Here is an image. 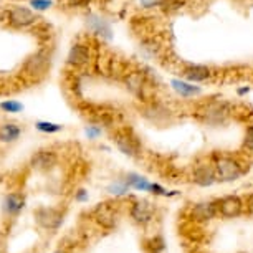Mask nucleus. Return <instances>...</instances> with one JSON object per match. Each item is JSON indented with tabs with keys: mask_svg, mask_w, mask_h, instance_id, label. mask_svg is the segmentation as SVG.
Masks as SVG:
<instances>
[{
	"mask_svg": "<svg viewBox=\"0 0 253 253\" xmlns=\"http://www.w3.org/2000/svg\"><path fill=\"white\" fill-rule=\"evenodd\" d=\"M232 113H233L232 103H228L222 98H210L199 103V106L194 111V116L199 123L205 124V126L215 127V126H223L230 119Z\"/></svg>",
	"mask_w": 253,
	"mask_h": 253,
	"instance_id": "nucleus-1",
	"label": "nucleus"
},
{
	"mask_svg": "<svg viewBox=\"0 0 253 253\" xmlns=\"http://www.w3.org/2000/svg\"><path fill=\"white\" fill-rule=\"evenodd\" d=\"M212 164L215 169L217 182H235L245 174V167L242 162L228 154H215Z\"/></svg>",
	"mask_w": 253,
	"mask_h": 253,
	"instance_id": "nucleus-2",
	"label": "nucleus"
},
{
	"mask_svg": "<svg viewBox=\"0 0 253 253\" xmlns=\"http://www.w3.org/2000/svg\"><path fill=\"white\" fill-rule=\"evenodd\" d=\"M141 116L147 119L149 123H152L154 126H169V124L174 123V113L167 104L156 101V99H151V101H146L141 108Z\"/></svg>",
	"mask_w": 253,
	"mask_h": 253,
	"instance_id": "nucleus-3",
	"label": "nucleus"
},
{
	"mask_svg": "<svg viewBox=\"0 0 253 253\" xmlns=\"http://www.w3.org/2000/svg\"><path fill=\"white\" fill-rule=\"evenodd\" d=\"M50 63H51V56L48 51L38 50L25 60V63L22 66V71L27 76H30V78H42L48 71Z\"/></svg>",
	"mask_w": 253,
	"mask_h": 253,
	"instance_id": "nucleus-4",
	"label": "nucleus"
},
{
	"mask_svg": "<svg viewBox=\"0 0 253 253\" xmlns=\"http://www.w3.org/2000/svg\"><path fill=\"white\" fill-rule=\"evenodd\" d=\"M116 147L127 157H137L141 154V141L131 129H119L114 134Z\"/></svg>",
	"mask_w": 253,
	"mask_h": 253,
	"instance_id": "nucleus-5",
	"label": "nucleus"
},
{
	"mask_svg": "<svg viewBox=\"0 0 253 253\" xmlns=\"http://www.w3.org/2000/svg\"><path fill=\"white\" fill-rule=\"evenodd\" d=\"M218 215L217 200H202V202H195L189 209V218L194 223H205L213 220Z\"/></svg>",
	"mask_w": 253,
	"mask_h": 253,
	"instance_id": "nucleus-6",
	"label": "nucleus"
},
{
	"mask_svg": "<svg viewBox=\"0 0 253 253\" xmlns=\"http://www.w3.org/2000/svg\"><path fill=\"white\" fill-rule=\"evenodd\" d=\"M129 217L139 225H147L156 217V204L147 199L134 200L129 207Z\"/></svg>",
	"mask_w": 253,
	"mask_h": 253,
	"instance_id": "nucleus-7",
	"label": "nucleus"
},
{
	"mask_svg": "<svg viewBox=\"0 0 253 253\" xmlns=\"http://www.w3.org/2000/svg\"><path fill=\"white\" fill-rule=\"evenodd\" d=\"M218 215L223 218H237L245 212V202L238 195H225L222 199H217Z\"/></svg>",
	"mask_w": 253,
	"mask_h": 253,
	"instance_id": "nucleus-8",
	"label": "nucleus"
},
{
	"mask_svg": "<svg viewBox=\"0 0 253 253\" xmlns=\"http://www.w3.org/2000/svg\"><path fill=\"white\" fill-rule=\"evenodd\" d=\"M35 220L46 230H58L63 223V213L53 207H42L35 210Z\"/></svg>",
	"mask_w": 253,
	"mask_h": 253,
	"instance_id": "nucleus-9",
	"label": "nucleus"
},
{
	"mask_svg": "<svg viewBox=\"0 0 253 253\" xmlns=\"http://www.w3.org/2000/svg\"><path fill=\"white\" fill-rule=\"evenodd\" d=\"M190 179L199 187H210V185H213L217 182L213 164H209V162H199V164H195L192 167V172H190Z\"/></svg>",
	"mask_w": 253,
	"mask_h": 253,
	"instance_id": "nucleus-10",
	"label": "nucleus"
},
{
	"mask_svg": "<svg viewBox=\"0 0 253 253\" xmlns=\"http://www.w3.org/2000/svg\"><path fill=\"white\" fill-rule=\"evenodd\" d=\"M40 20L38 15L33 10L27 7H13L8 12V23L13 28H27L32 27Z\"/></svg>",
	"mask_w": 253,
	"mask_h": 253,
	"instance_id": "nucleus-11",
	"label": "nucleus"
},
{
	"mask_svg": "<svg viewBox=\"0 0 253 253\" xmlns=\"http://www.w3.org/2000/svg\"><path fill=\"white\" fill-rule=\"evenodd\" d=\"M124 83H126V88L134 96L142 99V101H147L146 91L149 88V80H147V76L142 71H131V73H127L126 78H124Z\"/></svg>",
	"mask_w": 253,
	"mask_h": 253,
	"instance_id": "nucleus-12",
	"label": "nucleus"
},
{
	"mask_svg": "<svg viewBox=\"0 0 253 253\" xmlns=\"http://www.w3.org/2000/svg\"><path fill=\"white\" fill-rule=\"evenodd\" d=\"M185 80L190 81V83H204L212 78L213 71L210 66L207 65H199V63H190V65H185L182 68V73Z\"/></svg>",
	"mask_w": 253,
	"mask_h": 253,
	"instance_id": "nucleus-13",
	"label": "nucleus"
},
{
	"mask_svg": "<svg viewBox=\"0 0 253 253\" xmlns=\"http://www.w3.org/2000/svg\"><path fill=\"white\" fill-rule=\"evenodd\" d=\"M58 162V156L51 149H40L32 156L30 166L37 170H51Z\"/></svg>",
	"mask_w": 253,
	"mask_h": 253,
	"instance_id": "nucleus-14",
	"label": "nucleus"
},
{
	"mask_svg": "<svg viewBox=\"0 0 253 253\" xmlns=\"http://www.w3.org/2000/svg\"><path fill=\"white\" fill-rule=\"evenodd\" d=\"M93 218L104 228H113L118 223V212L109 204H98V207L93 210Z\"/></svg>",
	"mask_w": 253,
	"mask_h": 253,
	"instance_id": "nucleus-15",
	"label": "nucleus"
},
{
	"mask_svg": "<svg viewBox=\"0 0 253 253\" xmlns=\"http://www.w3.org/2000/svg\"><path fill=\"white\" fill-rule=\"evenodd\" d=\"M66 61H68L70 66H75V68L86 66L89 61H91V50L84 43H75L68 51Z\"/></svg>",
	"mask_w": 253,
	"mask_h": 253,
	"instance_id": "nucleus-16",
	"label": "nucleus"
},
{
	"mask_svg": "<svg viewBox=\"0 0 253 253\" xmlns=\"http://www.w3.org/2000/svg\"><path fill=\"white\" fill-rule=\"evenodd\" d=\"M86 25L93 33H96V35H99L101 38H106V40H111V37H113L111 25H109L104 18L94 15V13H93V15H89L86 18Z\"/></svg>",
	"mask_w": 253,
	"mask_h": 253,
	"instance_id": "nucleus-17",
	"label": "nucleus"
},
{
	"mask_svg": "<svg viewBox=\"0 0 253 253\" xmlns=\"http://www.w3.org/2000/svg\"><path fill=\"white\" fill-rule=\"evenodd\" d=\"M3 212L10 217H15L22 212L23 207H25V199L18 194H8L3 197Z\"/></svg>",
	"mask_w": 253,
	"mask_h": 253,
	"instance_id": "nucleus-18",
	"label": "nucleus"
},
{
	"mask_svg": "<svg viewBox=\"0 0 253 253\" xmlns=\"http://www.w3.org/2000/svg\"><path fill=\"white\" fill-rule=\"evenodd\" d=\"M170 84H172L174 91L182 98H194V96H199V94L202 93V89H200L199 86H194V83H190V81L172 80L170 81Z\"/></svg>",
	"mask_w": 253,
	"mask_h": 253,
	"instance_id": "nucleus-19",
	"label": "nucleus"
},
{
	"mask_svg": "<svg viewBox=\"0 0 253 253\" xmlns=\"http://www.w3.org/2000/svg\"><path fill=\"white\" fill-rule=\"evenodd\" d=\"M22 134V127L15 123L0 124V142H15Z\"/></svg>",
	"mask_w": 253,
	"mask_h": 253,
	"instance_id": "nucleus-20",
	"label": "nucleus"
},
{
	"mask_svg": "<svg viewBox=\"0 0 253 253\" xmlns=\"http://www.w3.org/2000/svg\"><path fill=\"white\" fill-rule=\"evenodd\" d=\"M144 247L149 253H162L166 248V242L161 235H154V237H151L149 240H146Z\"/></svg>",
	"mask_w": 253,
	"mask_h": 253,
	"instance_id": "nucleus-21",
	"label": "nucleus"
},
{
	"mask_svg": "<svg viewBox=\"0 0 253 253\" xmlns=\"http://www.w3.org/2000/svg\"><path fill=\"white\" fill-rule=\"evenodd\" d=\"M185 5V0H161L159 8L164 13H174Z\"/></svg>",
	"mask_w": 253,
	"mask_h": 253,
	"instance_id": "nucleus-22",
	"label": "nucleus"
},
{
	"mask_svg": "<svg viewBox=\"0 0 253 253\" xmlns=\"http://www.w3.org/2000/svg\"><path fill=\"white\" fill-rule=\"evenodd\" d=\"M131 185L126 182V180H116V182H113L111 185L108 187V192L113 194V195H126L127 192H129Z\"/></svg>",
	"mask_w": 253,
	"mask_h": 253,
	"instance_id": "nucleus-23",
	"label": "nucleus"
},
{
	"mask_svg": "<svg viewBox=\"0 0 253 253\" xmlns=\"http://www.w3.org/2000/svg\"><path fill=\"white\" fill-rule=\"evenodd\" d=\"M37 129L42 132H48V134H53V132H60L63 129L61 124H55V123H48V121H38L37 124Z\"/></svg>",
	"mask_w": 253,
	"mask_h": 253,
	"instance_id": "nucleus-24",
	"label": "nucleus"
},
{
	"mask_svg": "<svg viewBox=\"0 0 253 253\" xmlns=\"http://www.w3.org/2000/svg\"><path fill=\"white\" fill-rule=\"evenodd\" d=\"M0 109H3L5 113H20L23 109V104L18 101H3L0 103Z\"/></svg>",
	"mask_w": 253,
	"mask_h": 253,
	"instance_id": "nucleus-25",
	"label": "nucleus"
},
{
	"mask_svg": "<svg viewBox=\"0 0 253 253\" xmlns=\"http://www.w3.org/2000/svg\"><path fill=\"white\" fill-rule=\"evenodd\" d=\"M243 149L253 152V124L247 126L245 136H243Z\"/></svg>",
	"mask_w": 253,
	"mask_h": 253,
	"instance_id": "nucleus-26",
	"label": "nucleus"
},
{
	"mask_svg": "<svg viewBox=\"0 0 253 253\" xmlns=\"http://www.w3.org/2000/svg\"><path fill=\"white\" fill-rule=\"evenodd\" d=\"M53 5V2L51 0H30V7L33 8V10H48V8Z\"/></svg>",
	"mask_w": 253,
	"mask_h": 253,
	"instance_id": "nucleus-27",
	"label": "nucleus"
},
{
	"mask_svg": "<svg viewBox=\"0 0 253 253\" xmlns=\"http://www.w3.org/2000/svg\"><path fill=\"white\" fill-rule=\"evenodd\" d=\"M101 134V129H99L98 126H88L86 127V136L89 139H96V137Z\"/></svg>",
	"mask_w": 253,
	"mask_h": 253,
	"instance_id": "nucleus-28",
	"label": "nucleus"
},
{
	"mask_svg": "<svg viewBox=\"0 0 253 253\" xmlns=\"http://www.w3.org/2000/svg\"><path fill=\"white\" fill-rule=\"evenodd\" d=\"M139 3L142 8H154V7H159L161 0H139Z\"/></svg>",
	"mask_w": 253,
	"mask_h": 253,
	"instance_id": "nucleus-29",
	"label": "nucleus"
},
{
	"mask_svg": "<svg viewBox=\"0 0 253 253\" xmlns=\"http://www.w3.org/2000/svg\"><path fill=\"white\" fill-rule=\"evenodd\" d=\"M243 202H245V210H247V213H248V215H253V194L247 195V199L243 200Z\"/></svg>",
	"mask_w": 253,
	"mask_h": 253,
	"instance_id": "nucleus-30",
	"label": "nucleus"
},
{
	"mask_svg": "<svg viewBox=\"0 0 253 253\" xmlns=\"http://www.w3.org/2000/svg\"><path fill=\"white\" fill-rule=\"evenodd\" d=\"M75 199L78 200V202H84V200H88V192L84 189H81V190H78V192H76Z\"/></svg>",
	"mask_w": 253,
	"mask_h": 253,
	"instance_id": "nucleus-31",
	"label": "nucleus"
},
{
	"mask_svg": "<svg viewBox=\"0 0 253 253\" xmlns=\"http://www.w3.org/2000/svg\"><path fill=\"white\" fill-rule=\"evenodd\" d=\"M70 2H71V5H75V7H84L89 3V0H70Z\"/></svg>",
	"mask_w": 253,
	"mask_h": 253,
	"instance_id": "nucleus-32",
	"label": "nucleus"
},
{
	"mask_svg": "<svg viewBox=\"0 0 253 253\" xmlns=\"http://www.w3.org/2000/svg\"><path fill=\"white\" fill-rule=\"evenodd\" d=\"M55 253H65V252H63V250H56Z\"/></svg>",
	"mask_w": 253,
	"mask_h": 253,
	"instance_id": "nucleus-33",
	"label": "nucleus"
}]
</instances>
